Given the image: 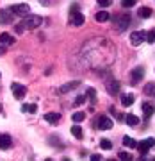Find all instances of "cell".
Here are the masks:
<instances>
[{
	"instance_id": "obj_1",
	"label": "cell",
	"mask_w": 155,
	"mask_h": 161,
	"mask_svg": "<svg viewBox=\"0 0 155 161\" xmlns=\"http://www.w3.org/2000/svg\"><path fill=\"white\" fill-rule=\"evenodd\" d=\"M20 23L23 25V29H36V27L41 25V16H38V14H27V16L22 18Z\"/></svg>"
},
{
	"instance_id": "obj_2",
	"label": "cell",
	"mask_w": 155,
	"mask_h": 161,
	"mask_svg": "<svg viewBox=\"0 0 155 161\" xmlns=\"http://www.w3.org/2000/svg\"><path fill=\"white\" fill-rule=\"evenodd\" d=\"M16 16H27V14H30V7H29V4H14V6H11L9 7Z\"/></svg>"
},
{
	"instance_id": "obj_3",
	"label": "cell",
	"mask_w": 155,
	"mask_h": 161,
	"mask_svg": "<svg viewBox=\"0 0 155 161\" xmlns=\"http://www.w3.org/2000/svg\"><path fill=\"white\" fill-rule=\"evenodd\" d=\"M152 147H155L153 138H146V140H143V142H137V150L141 152V156H146V152H148Z\"/></svg>"
},
{
	"instance_id": "obj_4",
	"label": "cell",
	"mask_w": 155,
	"mask_h": 161,
	"mask_svg": "<svg viewBox=\"0 0 155 161\" xmlns=\"http://www.w3.org/2000/svg\"><path fill=\"white\" fill-rule=\"evenodd\" d=\"M143 41H146V32H144V31H136V32L130 34V43H132L134 47L141 45Z\"/></svg>"
},
{
	"instance_id": "obj_5",
	"label": "cell",
	"mask_w": 155,
	"mask_h": 161,
	"mask_svg": "<svg viewBox=\"0 0 155 161\" xmlns=\"http://www.w3.org/2000/svg\"><path fill=\"white\" fill-rule=\"evenodd\" d=\"M11 90H13L14 98H23L25 95H27V88L23 86V84H18V82H14V84H13Z\"/></svg>"
},
{
	"instance_id": "obj_6",
	"label": "cell",
	"mask_w": 155,
	"mask_h": 161,
	"mask_svg": "<svg viewBox=\"0 0 155 161\" xmlns=\"http://www.w3.org/2000/svg\"><path fill=\"white\" fill-rule=\"evenodd\" d=\"M14 16H16V14H14L11 9H2V11H0V23H2V25H6V23H11Z\"/></svg>"
},
{
	"instance_id": "obj_7",
	"label": "cell",
	"mask_w": 155,
	"mask_h": 161,
	"mask_svg": "<svg viewBox=\"0 0 155 161\" xmlns=\"http://www.w3.org/2000/svg\"><path fill=\"white\" fill-rule=\"evenodd\" d=\"M98 129H100V131H109V129H112V120L105 115L100 116V118H98Z\"/></svg>"
},
{
	"instance_id": "obj_8",
	"label": "cell",
	"mask_w": 155,
	"mask_h": 161,
	"mask_svg": "<svg viewBox=\"0 0 155 161\" xmlns=\"http://www.w3.org/2000/svg\"><path fill=\"white\" fill-rule=\"evenodd\" d=\"M70 23L75 25V27H80L82 23H84V14H80V13H77V11H71V20H70Z\"/></svg>"
},
{
	"instance_id": "obj_9",
	"label": "cell",
	"mask_w": 155,
	"mask_h": 161,
	"mask_svg": "<svg viewBox=\"0 0 155 161\" xmlns=\"http://www.w3.org/2000/svg\"><path fill=\"white\" fill-rule=\"evenodd\" d=\"M128 25H130V16H128V14H123V16L118 20V31L123 32V31L128 29Z\"/></svg>"
},
{
	"instance_id": "obj_10",
	"label": "cell",
	"mask_w": 155,
	"mask_h": 161,
	"mask_svg": "<svg viewBox=\"0 0 155 161\" xmlns=\"http://www.w3.org/2000/svg\"><path fill=\"white\" fill-rule=\"evenodd\" d=\"M0 45H4V47L14 45V38H13L9 32H2V34H0Z\"/></svg>"
},
{
	"instance_id": "obj_11",
	"label": "cell",
	"mask_w": 155,
	"mask_h": 161,
	"mask_svg": "<svg viewBox=\"0 0 155 161\" xmlns=\"http://www.w3.org/2000/svg\"><path fill=\"white\" fill-rule=\"evenodd\" d=\"M132 82L136 84V82H139V80H143V77H144V70L141 68V66H137V68H134L132 70Z\"/></svg>"
},
{
	"instance_id": "obj_12",
	"label": "cell",
	"mask_w": 155,
	"mask_h": 161,
	"mask_svg": "<svg viewBox=\"0 0 155 161\" xmlns=\"http://www.w3.org/2000/svg\"><path fill=\"white\" fill-rule=\"evenodd\" d=\"M11 145H13V140H11L9 134H0V149L6 150V149H9Z\"/></svg>"
},
{
	"instance_id": "obj_13",
	"label": "cell",
	"mask_w": 155,
	"mask_h": 161,
	"mask_svg": "<svg viewBox=\"0 0 155 161\" xmlns=\"http://www.w3.org/2000/svg\"><path fill=\"white\" fill-rule=\"evenodd\" d=\"M143 113H144L146 118H150V116L155 113V104L153 102H144L143 104Z\"/></svg>"
},
{
	"instance_id": "obj_14",
	"label": "cell",
	"mask_w": 155,
	"mask_h": 161,
	"mask_svg": "<svg viewBox=\"0 0 155 161\" xmlns=\"http://www.w3.org/2000/svg\"><path fill=\"white\" fill-rule=\"evenodd\" d=\"M105 86H107V92H109L111 95H118V92H120V84H118L116 80H109Z\"/></svg>"
},
{
	"instance_id": "obj_15",
	"label": "cell",
	"mask_w": 155,
	"mask_h": 161,
	"mask_svg": "<svg viewBox=\"0 0 155 161\" xmlns=\"http://www.w3.org/2000/svg\"><path fill=\"white\" fill-rule=\"evenodd\" d=\"M45 120L50 122V124H57V122L61 120V113H46Z\"/></svg>"
},
{
	"instance_id": "obj_16",
	"label": "cell",
	"mask_w": 155,
	"mask_h": 161,
	"mask_svg": "<svg viewBox=\"0 0 155 161\" xmlns=\"http://www.w3.org/2000/svg\"><path fill=\"white\" fill-rule=\"evenodd\" d=\"M95 18H96V22L103 23V22H107V20H109V13H107V11H98L96 14H95Z\"/></svg>"
},
{
	"instance_id": "obj_17",
	"label": "cell",
	"mask_w": 155,
	"mask_h": 161,
	"mask_svg": "<svg viewBox=\"0 0 155 161\" xmlns=\"http://www.w3.org/2000/svg\"><path fill=\"white\" fill-rule=\"evenodd\" d=\"M125 122H127L130 127H136V125L139 124V118H137L136 115H127V116H125Z\"/></svg>"
},
{
	"instance_id": "obj_18",
	"label": "cell",
	"mask_w": 155,
	"mask_h": 161,
	"mask_svg": "<svg viewBox=\"0 0 155 161\" xmlns=\"http://www.w3.org/2000/svg\"><path fill=\"white\" fill-rule=\"evenodd\" d=\"M121 104L127 106V108H128V106H132V104H134V95H130V93H128V95H123V97H121Z\"/></svg>"
},
{
	"instance_id": "obj_19",
	"label": "cell",
	"mask_w": 155,
	"mask_h": 161,
	"mask_svg": "<svg viewBox=\"0 0 155 161\" xmlns=\"http://www.w3.org/2000/svg\"><path fill=\"white\" fill-rule=\"evenodd\" d=\"M22 111H25V113H36L38 111V106L36 104H23Z\"/></svg>"
},
{
	"instance_id": "obj_20",
	"label": "cell",
	"mask_w": 155,
	"mask_h": 161,
	"mask_svg": "<svg viewBox=\"0 0 155 161\" xmlns=\"http://www.w3.org/2000/svg\"><path fill=\"white\" fill-rule=\"evenodd\" d=\"M123 143H125L128 149H136V147H137V142H136V140H132L130 136H125V138H123Z\"/></svg>"
},
{
	"instance_id": "obj_21",
	"label": "cell",
	"mask_w": 155,
	"mask_h": 161,
	"mask_svg": "<svg viewBox=\"0 0 155 161\" xmlns=\"http://www.w3.org/2000/svg\"><path fill=\"white\" fill-rule=\"evenodd\" d=\"M152 9H150V7H141V9H139V16L141 18H150L152 16Z\"/></svg>"
},
{
	"instance_id": "obj_22",
	"label": "cell",
	"mask_w": 155,
	"mask_h": 161,
	"mask_svg": "<svg viewBox=\"0 0 155 161\" xmlns=\"http://www.w3.org/2000/svg\"><path fill=\"white\" fill-rule=\"evenodd\" d=\"M71 118H73L75 124H80V122L86 118V113H82V111H79V113H73V116H71Z\"/></svg>"
},
{
	"instance_id": "obj_23",
	"label": "cell",
	"mask_w": 155,
	"mask_h": 161,
	"mask_svg": "<svg viewBox=\"0 0 155 161\" xmlns=\"http://www.w3.org/2000/svg\"><path fill=\"white\" fill-rule=\"evenodd\" d=\"M100 147H102L103 150H111L112 149V142H111V140H100Z\"/></svg>"
},
{
	"instance_id": "obj_24",
	"label": "cell",
	"mask_w": 155,
	"mask_h": 161,
	"mask_svg": "<svg viewBox=\"0 0 155 161\" xmlns=\"http://www.w3.org/2000/svg\"><path fill=\"white\" fill-rule=\"evenodd\" d=\"M77 86H79V82H70V84L61 88V93H68V92H71V90H75Z\"/></svg>"
},
{
	"instance_id": "obj_25",
	"label": "cell",
	"mask_w": 155,
	"mask_h": 161,
	"mask_svg": "<svg viewBox=\"0 0 155 161\" xmlns=\"http://www.w3.org/2000/svg\"><path fill=\"white\" fill-rule=\"evenodd\" d=\"M71 134H73L75 138L80 140V138H82V129H80L79 125H73V127H71Z\"/></svg>"
},
{
	"instance_id": "obj_26",
	"label": "cell",
	"mask_w": 155,
	"mask_h": 161,
	"mask_svg": "<svg viewBox=\"0 0 155 161\" xmlns=\"http://www.w3.org/2000/svg\"><path fill=\"white\" fill-rule=\"evenodd\" d=\"M144 93H146V95H152V93H155V82H150V84H146V86H144Z\"/></svg>"
},
{
	"instance_id": "obj_27",
	"label": "cell",
	"mask_w": 155,
	"mask_h": 161,
	"mask_svg": "<svg viewBox=\"0 0 155 161\" xmlns=\"http://www.w3.org/2000/svg\"><path fill=\"white\" fill-rule=\"evenodd\" d=\"M146 41H148V43H155V29L146 32Z\"/></svg>"
},
{
	"instance_id": "obj_28",
	"label": "cell",
	"mask_w": 155,
	"mask_h": 161,
	"mask_svg": "<svg viewBox=\"0 0 155 161\" xmlns=\"http://www.w3.org/2000/svg\"><path fill=\"white\" fill-rule=\"evenodd\" d=\"M136 2H137V0H121L123 7H132V6H136Z\"/></svg>"
},
{
	"instance_id": "obj_29",
	"label": "cell",
	"mask_w": 155,
	"mask_h": 161,
	"mask_svg": "<svg viewBox=\"0 0 155 161\" xmlns=\"http://www.w3.org/2000/svg\"><path fill=\"white\" fill-rule=\"evenodd\" d=\"M96 2H98L100 7H109L111 4H112V0H96Z\"/></svg>"
},
{
	"instance_id": "obj_30",
	"label": "cell",
	"mask_w": 155,
	"mask_h": 161,
	"mask_svg": "<svg viewBox=\"0 0 155 161\" xmlns=\"http://www.w3.org/2000/svg\"><path fill=\"white\" fill-rule=\"evenodd\" d=\"M118 156H120V159H123V161H130L132 159V156L128 154V152H120Z\"/></svg>"
},
{
	"instance_id": "obj_31",
	"label": "cell",
	"mask_w": 155,
	"mask_h": 161,
	"mask_svg": "<svg viewBox=\"0 0 155 161\" xmlns=\"http://www.w3.org/2000/svg\"><path fill=\"white\" fill-rule=\"evenodd\" d=\"M87 97H91V100H95V97H96V90H95V88H89V90H87Z\"/></svg>"
},
{
	"instance_id": "obj_32",
	"label": "cell",
	"mask_w": 155,
	"mask_h": 161,
	"mask_svg": "<svg viewBox=\"0 0 155 161\" xmlns=\"http://www.w3.org/2000/svg\"><path fill=\"white\" fill-rule=\"evenodd\" d=\"M86 102V97H84V95H79V97H77V100H75V104H77V106H80V104H84Z\"/></svg>"
},
{
	"instance_id": "obj_33",
	"label": "cell",
	"mask_w": 155,
	"mask_h": 161,
	"mask_svg": "<svg viewBox=\"0 0 155 161\" xmlns=\"http://www.w3.org/2000/svg\"><path fill=\"white\" fill-rule=\"evenodd\" d=\"M23 31H25V29H23V25H22V23H18V25H16V32H18V34H22Z\"/></svg>"
},
{
	"instance_id": "obj_34",
	"label": "cell",
	"mask_w": 155,
	"mask_h": 161,
	"mask_svg": "<svg viewBox=\"0 0 155 161\" xmlns=\"http://www.w3.org/2000/svg\"><path fill=\"white\" fill-rule=\"evenodd\" d=\"M91 159H93V161H100V159H102V156H98V154H93V156H91Z\"/></svg>"
},
{
	"instance_id": "obj_35",
	"label": "cell",
	"mask_w": 155,
	"mask_h": 161,
	"mask_svg": "<svg viewBox=\"0 0 155 161\" xmlns=\"http://www.w3.org/2000/svg\"><path fill=\"white\" fill-rule=\"evenodd\" d=\"M41 4H43V6H50L52 4V0H39Z\"/></svg>"
},
{
	"instance_id": "obj_36",
	"label": "cell",
	"mask_w": 155,
	"mask_h": 161,
	"mask_svg": "<svg viewBox=\"0 0 155 161\" xmlns=\"http://www.w3.org/2000/svg\"><path fill=\"white\" fill-rule=\"evenodd\" d=\"M4 50H6V47H4V45H0V56L4 54Z\"/></svg>"
},
{
	"instance_id": "obj_37",
	"label": "cell",
	"mask_w": 155,
	"mask_h": 161,
	"mask_svg": "<svg viewBox=\"0 0 155 161\" xmlns=\"http://www.w3.org/2000/svg\"><path fill=\"white\" fill-rule=\"evenodd\" d=\"M0 113H2V106H0Z\"/></svg>"
}]
</instances>
